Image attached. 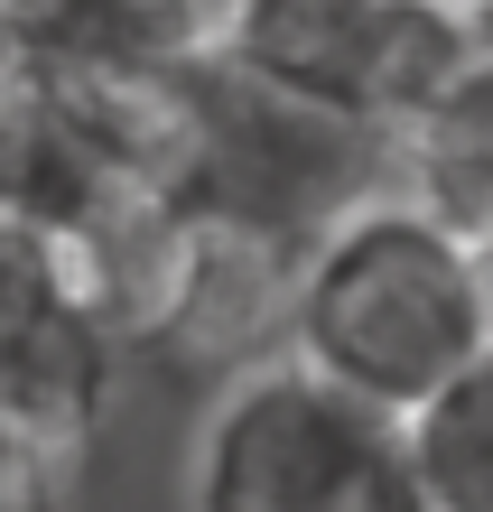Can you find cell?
Wrapping results in <instances>:
<instances>
[{"mask_svg":"<svg viewBox=\"0 0 493 512\" xmlns=\"http://www.w3.org/2000/svg\"><path fill=\"white\" fill-rule=\"evenodd\" d=\"M10 56H19V38H10V19H0V66H10Z\"/></svg>","mask_w":493,"mask_h":512,"instance_id":"obj_10","label":"cell"},{"mask_svg":"<svg viewBox=\"0 0 493 512\" xmlns=\"http://www.w3.org/2000/svg\"><path fill=\"white\" fill-rule=\"evenodd\" d=\"M475 47H493V0H484V10H475Z\"/></svg>","mask_w":493,"mask_h":512,"instance_id":"obj_9","label":"cell"},{"mask_svg":"<svg viewBox=\"0 0 493 512\" xmlns=\"http://www.w3.org/2000/svg\"><path fill=\"white\" fill-rule=\"evenodd\" d=\"M19 56L56 66H196L224 56L233 0H0Z\"/></svg>","mask_w":493,"mask_h":512,"instance_id":"obj_6","label":"cell"},{"mask_svg":"<svg viewBox=\"0 0 493 512\" xmlns=\"http://www.w3.org/2000/svg\"><path fill=\"white\" fill-rule=\"evenodd\" d=\"M438 10H466V19H475V10H484V0H438Z\"/></svg>","mask_w":493,"mask_h":512,"instance_id":"obj_12","label":"cell"},{"mask_svg":"<svg viewBox=\"0 0 493 512\" xmlns=\"http://www.w3.org/2000/svg\"><path fill=\"white\" fill-rule=\"evenodd\" d=\"M391 196L428 205L466 243H493V47H475L391 131Z\"/></svg>","mask_w":493,"mask_h":512,"instance_id":"obj_5","label":"cell"},{"mask_svg":"<svg viewBox=\"0 0 493 512\" xmlns=\"http://www.w3.org/2000/svg\"><path fill=\"white\" fill-rule=\"evenodd\" d=\"M493 345L484 243L438 224L410 196H363L345 224L317 233L289 317V354L335 373L345 391L410 419L438 382H456Z\"/></svg>","mask_w":493,"mask_h":512,"instance_id":"obj_1","label":"cell"},{"mask_svg":"<svg viewBox=\"0 0 493 512\" xmlns=\"http://www.w3.org/2000/svg\"><path fill=\"white\" fill-rule=\"evenodd\" d=\"M187 512H428V494L410 466V419L280 354L205 410Z\"/></svg>","mask_w":493,"mask_h":512,"instance_id":"obj_2","label":"cell"},{"mask_svg":"<svg viewBox=\"0 0 493 512\" xmlns=\"http://www.w3.org/2000/svg\"><path fill=\"white\" fill-rule=\"evenodd\" d=\"M0 512H66V457L0 419Z\"/></svg>","mask_w":493,"mask_h":512,"instance_id":"obj_8","label":"cell"},{"mask_svg":"<svg viewBox=\"0 0 493 512\" xmlns=\"http://www.w3.org/2000/svg\"><path fill=\"white\" fill-rule=\"evenodd\" d=\"M410 466L428 512H493V345L410 410Z\"/></svg>","mask_w":493,"mask_h":512,"instance_id":"obj_7","label":"cell"},{"mask_svg":"<svg viewBox=\"0 0 493 512\" xmlns=\"http://www.w3.org/2000/svg\"><path fill=\"white\" fill-rule=\"evenodd\" d=\"M112 364H121V345L66 289L47 243L0 224V419H19L28 438L75 457L112 401Z\"/></svg>","mask_w":493,"mask_h":512,"instance_id":"obj_4","label":"cell"},{"mask_svg":"<svg viewBox=\"0 0 493 512\" xmlns=\"http://www.w3.org/2000/svg\"><path fill=\"white\" fill-rule=\"evenodd\" d=\"M484 308H493V243H484Z\"/></svg>","mask_w":493,"mask_h":512,"instance_id":"obj_11","label":"cell"},{"mask_svg":"<svg viewBox=\"0 0 493 512\" xmlns=\"http://www.w3.org/2000/svg\"><path fill=\"white\" fill-rule=\"evenodd\" d=\"M224 56L391 140L475 56V19L438 0H233Z\"/></svg>","mask_w":493,"mask_h":512,"instance_id":"obj_3","label":"cell"}]
</instances>
